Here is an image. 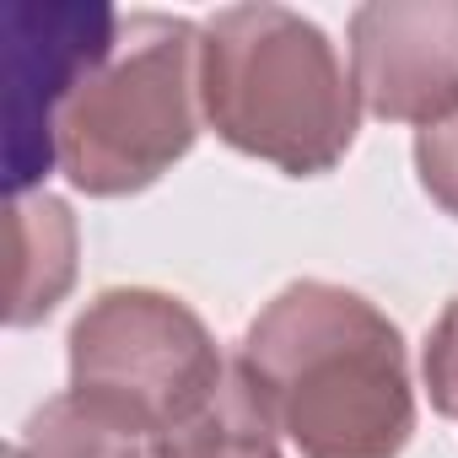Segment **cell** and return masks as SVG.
Segmentation results:
<instances>
[{"label":"cell","mask_w":458,"mask_h":458,"mask_svg":"<svg viewBox=\"0 0 458 458\" xmlns=\"http://www.w3.org/2000/svg\"><path fill=\"white\" fill-rule=\"evenodd\" d=\"M238 367L297 458H399L415 431L404 335L351 286H281L243 329Z\"/></svg>","instance_id":"obj_1"},{"label":"cell","mask_w":458,"mask_h":458,"mask_svg":"<svg viewBox=\"0 0 458 458\" xmlns=\"http://www.w3.org/2000/svg\"><path fill=\"white\" fill-rule=\"evenodd\" d=\"M205 124L286 178H318L356 146L361 103L329 33L292 6H221L199 22Z\"/></svg>","instance_id":"obj_2"},{"label":"cell","mask_w":458,"mask_h":458,"mask_svg":"<svg viewBox=\"0 0 458 458\" xmlns=\"http://www.w3.org/2000/svg\"><path fill=\"white\" fill-rule=\"evenodd\" d=\"M199 124V22L130 12L60 92L55 162L92 199L140 194L189 157Z\"/></svg>","instance_id":"obj_3"},{"label":"cell","mask_w":458,"mask_h":458,"mask_svg":"<svg viewBox=\"0 0 458 458\" xmlns=\"http://www.w3.org/2000/svg\"><path fill=\"white\" fill-rule=\"evenodd\" d=\"M71 394L135 420L140 431H167L194 415L226 377L216 335L205 318L151 286H108L71 324Z\"/></svg>","instance_id":"obj_4"},{"label":"cell","mask_w":458,"mask_h":458,"mask_svg":"<svg viewBox=\"0 0 458 458\" xmlns=\"http://www.w3.org/2000/svg\"><path fill=\"white\" fill-rule=\"evenodd\" d=\"M356 103L383 124L458 114V0H372L351 12Z\"/></svg>","instance_id":"obj_5"},{"label":"cell","mask_w":458,"mask_h":458,"mask_svg":"<svg viewBox=\"0 0 458 458\" xmlns=\"http://www.w3.org/2000/svg\"><path fill=\"white\" fill-rule=\"evenodd\" d=\"M12 233H17V254H22L17 292H12V329H33L76 286V216L55 194H17Z\"/></svg>","instance_id":"obj_6"},{"label":"cell","mask_w":458,"mask_h":458,"mask_svg":"<svg viewBox=\"0 0 458 458\" xmlns=\"http://www.w3.org/2000/svg\"><path fill=\"white\" fill-rule=\"evenodd\" d=\"M151 458H286V453L265 399L254 394L249 372L233 361L221 388L194 415L151 437Z\"/></svg>","instance_id":"obj_7"},{"label":"cell","mask_w":458,"mask_h":458,"mask_svg":"<svg viewBox=\"0 0 458 458\" xmlns=\"http://www.w3.org/2000/svg\"><path fill=\"white\" fill-rule=\"evenodd\" d=\"M12 458H151V431L65 388L28 415Z\"/></svg>","instance_id":"obj_8"},{"label":"cell","mask_w":458,"mask_h":458,"mask_svg":"<svg viewBox=\"0 0 458 458\" xmlns=\"http://www.w3.org/2000/svg\"><path fill=\"white\" fill-rule=\"evenodd\" d=\"M415 178L437 210L458 216V114L415 130Z\"/></svg>","instance_id":"obj_9"},{"label":"cell","mask_w":458,"mask_h":458,"mask_svg":"<svg viewBox=\"0 0 458 458\" xmlns=\"http://www.w3.org/2000/svg\"><path fill=\"white\" fill-rule=\"evenodd\" d=\"M420 377H426L431 410L447 415V420H458V297L437 313V324H431V335H426Z\"/></svg>","instance_id":"obj_10"}]
</instances>
